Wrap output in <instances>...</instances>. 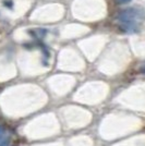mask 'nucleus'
Masks as SVG:
<instances>
[{
    "label": "nucleus",
    "instance_id": "f257e3e1",
    "mask_svg": "<svg viewBox=\"0 0 145 146\" xmlns=\"http://www.w3.org/2000/svg\"><path fill=\"white\" fill-rule=\"evenodd\" d=\"M138 10L136 9H134V8H128V9H124V10H122L119 12V14L117 15V18L118 20L122 22V23H124V22H131L133 21L134 19L138 17Z\"/></svg>",
    "mask_w": 145,
    "mask_h": 146
},
{
    "label": "nucleus",
    "instance_id": "f03ea898",
    "mask_svg": "<svg viewBox=\"0 0 145 146\" xmlns=\"http://www.w3.org/2000/svg\"><path fill=\"white\" fill-rule=\"evenodd\" d=\"M121 29L124 31V32H127V33H135V32H138V29H136V25L135 23L131 21V22H124V23H122L121 25Z\"/></svg>",
    "mask_w": 145,
    "mask_h": 146
},
{
    "label": "nucleus",
    "instance_id": "7ed1b4c3",
    "mask_svg": "<svg viewBox=\"0 0 145 146\" xmlns=\"http://www.w3.org/2000/svg\"><path fill=\"white\" fill-rule=\"evenodd\" d=\"M30 33H32L33 35L32 36H35V37H44L46 34H47V31L45 29H36L34 31H30Z\"/></svg>",
    "mask_w": 145,
    "mask_h": 146
},
{
    "label": "nucleus",
    "instance_id": "20e7f679",
    "mask_svg": "<svg viewBox=\"0 0 145 146\" xmlns=\"http://www.w3.org/2000/svg\"><path fill=\"white\" fill-rule=\"evenodd\" d=\"M3 6L8 8V9H10V10H12L13 8V1L12 0H3Z\"/></svg>",
    "mask_w": 145,
    "mask_h": 146
},
{
    "label": "nucleus",
    "instance_id": "39448f33",
    "mask_svg": "<svg viewBox=\"0 0 145 146\" xmlns=\"http://www.w3.org/2000/svg\"><path fill=\"white\" fill-rule=\"evenodd\" d=\"M9 143H10V139L9 137H5V139L0 140V146H9Z\"/></svg>",
    "mask_w": 145,
    "mask_h": 146
},
{
    "label": "nucleus",
    "instance_id": "423d86ee",
    "mask_svg": "<svg viewBox=\"0 0 145 146\" xmlns=\"http://www.w3.org/2000/svg\"><path fill=\"white\" fill-rule=\"evenodd\" d=\"M117 1V3H119V5H126V3H129L131 0H116Z\"/></svg>",
    "mask_w": 145,
    "mask_h": 146
},
{
    "label": "nucleus",
    "instance_id": "0eeeda50",
    "mask_svg": "<svg viewBox=\"0 0 145 146\" xmlns=\"http://www.w3.org/2000/svg\"><path fill=\"white\" fill-rule=\"evenodd\" d=\"M2 134H3V129H2L1 127H0V137L2 136Z\"/></svg>",
    "mask_w": 145,
    "mask_h": 146
},
{
    "label": "nucleus",
    "instance_id": "6e6552de",
    "mask_svg": "<svg viewBox=\"0 0 145 146\" xmlns=\"http://www.w3.org/2000/svg\"><path fill=\"white\" fill-rule=\"evenodd\" d=\"M142 72H143V73L145 74V66H144L143 68H142Z\"/></svg>",
    "mask_w": 145,
    "mask_h": 146
}]
</instances>
